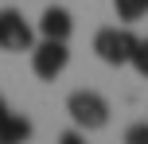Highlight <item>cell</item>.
Here are the masks:
<instances>
[{
	"label": "cell",
	"mask_w": 148,
	"mask_h": 144,
	"mask_svg": "<svg viewBox=\"0 0 148 144\" xmlns=\"http://www.w3.org/2000/svg\"><path fill=\"white\" fill-rule=\"evenodd\" d=\"M136 39L140 35H133L129 23H121V27H101L94 35V55L105 62V66H125V62H133Z\"/></svg>",
	"instance_id": "cell-1"
},
{
	"label": "cell",
	"mask_w": 148,
	"mask_h": 144,
	"mask_svg": "<svg viewBox=\"0 0 148 144\" xmlns=\"http://www.w3.org/2000/svg\"><path fill=\"white\" fill-rule=\"evenodd\" d=\"M66 113H70V121L78 129L94 132V129H105L109 125V101L97 90H74L66 98Z\"/></svg>",
	"instance_id": "cell-2"
},
{
	"label": "cell",
	"mask_w": 148,
	"mask_h": 144,
	"mask_svg": "<svg viewBox=\"0 0 148 144\" xmlns=\"http://www.w3.org/2000/svg\"><path fill=\"white\" fill-rule=\"evenodd\" d=\"M66 66H70V47H66V39H43V43L31 47V70H35V78L55 82Z\"/></svg>",
	"instance_id": "cell-3"
},
{
	"label": "cell",
	"mask_w": 148,
	"mask_h": 144,
	"mask_svg": "<svg viewBox=\"0 0 148 144\" xmlns=\"http://www.w3.org/2000/svg\"><path fill=\"white\" fill-rule=\"evenodd\" d=\"M35 47V31L16 8H0V51H31Z\"/></svg>",
	"instance_id": "cell-4"
},
{
	"label": "cell",
	"mask_w": 148,
	"mask_h": 144,
	"mask_svg": "<svg viewBox=\"0 0 148 144\" xmlns=\"http://www.w3.org/2000/svg\"><path fill=\"white\" fill-rule=\"evenodd\" d=\"M70 31H74V16L62 4L43 8V16H39V35L43 39H70Z\"/></svg>",
	"instance_id": "cell-5"
},
{
	"label": "cell",
	"mask_w": 148,
	"mask_h": 144,
	"mask_svg": "<svg viewBox=\"0 0 148 144\" xmlns=\"http://www.w3.org/2000/svg\"><path fill=\"white\" fill-rule=\"evenodd\" d=\"M27 136H31V121L8 109V113L0 117V144H20V140H27Z\"/></svg>",
	"instance_id": "cell-6"
},
{
	"label": "cell",
	"mask_w": 148,
	"mask_h": 144,
	"mask_svg": "<svg viewBox=\"0 0 148 144\" xmlns=\"http://www.w3.org/2000/svg\"><path fill=\"white\" fill-rule=\"evenodd\" d=\"M113 8H117L121 23H136V20L148 16V0H113Z\"/></svg>",
	"instance_id": "cell-7"
},
{
	"label": "cell",
	"mask_w": 148,
	"mask_h": 144,
	"mask_svg": "<svg viewBox=\"0 0 148 144\" xmlns=\"http://www.w3.org/2000/svg\"><path fill=\"white\" fill-rule=\"evenodd\" d=\"M133 66H136V74L148 82V39H136V51H133Z\"/></svg>",
	"instance_id": "cell-8"
},
{
	"label": "cell",
	"mask_w": 148,
	"mask_h": 144,
	"mask_svg": "<svg viewBox=\"0 0 148 144\" xmlns=\"http://www.w3.org/2000/svg\"><path fill=\"white\" fill-rule=\"evenodd\" d=\"M125 140H129V144H148V121H144V125H133V129L125 132Z\"/></svg>",
	"instance_id": "cell-9"
},
{
	"label": "cell",
	"mask_w": 148,
	"mask_h": 144,
	"mask_svg": "<svg viewBox=\"0 0 148 144\" xmlns=\"http://www.w3.org/2000/svg\"><path fill=\"white\" fill-rule=\"evenodd\" d=\"M8 113V101H4V93H0V117H4Z\"/></svg>",
	"instance_id": "cell-10"
}]
</instances>
